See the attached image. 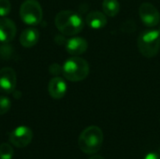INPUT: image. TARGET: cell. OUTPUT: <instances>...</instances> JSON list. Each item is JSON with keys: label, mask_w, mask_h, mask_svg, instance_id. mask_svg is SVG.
I'll list each match as a JSON object with an SVG mask.
<instances>
[{"label": "cell", "mask_w": 160, "mask_h": 159, "mask_svg": "<svg viewBox=\"0 0 160 159\" xmlns=\"http://www.w3.org/2000/svg\"><path fill=\"white\" fill-rule=\"evenodd\" d=\"M144 159H160V156L157 153H149L148 155H146Z\"/></svg>", "instance_id": "ac0fdd59"}, {"label": "cell", "mask_w": 160, "mask_h": 159, "mask_svg": "<svg viewBox=\"0 0 160 159\" xmlns=\"http://www.w3.org/2000/svg\"><path fill=\"white\" fill-rule=\"evenodd\" d=\"M11 107V102L9 100V98H8L7 97L1 96L0 97V115L6 114Z\"/></svg>", "instance_id": "2e32d148"}, {"label": "cell", "mask_w": 160, "mask_h": 159, "mask_svg": "<svg viewBox=\"0 0 160 159\" xmlns=\"http://www.w3.org/2000/svg\"><path fill=\"white\" fill-rule=\"evenodd\" d=\"M139 15L142 22L148 27L157 26L160 22V13L151 3L144 2L140 6Z\"/></svg>", "instance_id": "52a82bcc"}, {"label": "cell", "mask_w": 160, "mask_h": 159, "mask_svg": "<svg viewBox=\"0 0 160 159\" xmlns=\"http://www.w3.org/2000/svg\"><path fill=\"white\" fill-rule=\"evenodd\" d=\"M10 3L8 0H0V17H6L10 12Z\"/></svg>", "instance_id": "e0dca14e"}, {"label": "cell", "mask_w": 160, "mask_h": 159, "mask_svg": "<svg viewBox=\"0 0 160 159\" xmlns=\"http://www.w3.org/2000/svg\"><path fill=\"white\" fill-rule=\"evenodd\" d=\"M39 38V33L35 28L24 29L20 36V43L24 48H31L35 46Z\"/></svg>", "instance_id": "4fadbf2b"}, {"label": "cell", "mask_w": 160, "mask_h": 159, "mask_svg": "<svg viewBox=\"0 0 160 159\" xmlns=\"http://www.w3.org/2000/svg\"><path fill=\"white\" fill-rule=\"evenodd\" d=\"M137 44L143 56L147 58L156 56L160 50V31L155 29L142 31L139 35Z\"/></svg>", "instance_id": "277c9868"}, {"label": "cell", "mask_w": 160, "mask_h": 159, "mask_svg": "<svg viewBox=\"0 0 160 159\" xmlns=\"http://www.w3.org/2000/svg\"><path fill=\"white\" fill-rule=\"evenodd\" d=\"M43 12L37 0H25L20 7V17L28 25H37L42 20Z\"/></svg>", "instance_id": "5b68a950"}, {"label": "cell", "mask_w": 160, "mask_h": 159, "mask_svg": "<svg viewBox=\"0 0 160 159\" xmlns=\"http://www.w3.org/2000/svg\"><path fill=\"white\" fill-rule=\"evenodd\" d=\"M9 142L12 145H14L17 148H24L33 139V132L32 130L25 127L21 126L13 129L9 134Z\"/></svg>", "instance_id": "8992f818"}, {"label": "cell", "mask_w": 160, "mask_h": 159, "mask_svg": "<svg viewBox=\"0 0 160 159\" xmlns=\"http://www.w3.org/2000/svg\"><path fill=\"white\" fill-rule=\"evenodd\" d=\"M16 25L8 18H0V42L8 43L13 40L16 36Z\"/></svg>", "instance_id": "9c48e42d"}, {"label": "cell", "mask_w": 160, "mask_h": 159, "mask_svg": "<svg viewBox=\"0 0 160 159\" xmlns=\"http://www.w3.org/2000/svg\"><path fill=\"white\" fill-rule=\"evenodd\" d=\"M14 156V150L8 143L0 144V159H12Z\"/></svg>", "instance_id": "9a60e30c"}, {"label": "cell", "mask_w": 160, "mask_h": 159, "mask_svg": "<svg viewBox=\"0 0 160 159\" xmlns=\"http://www.w3.org/2000/svg\"><path fill=\"white\" fill-rule=\"evenodd\" d=\"M67 83L61 77H54L49 82L48 91L50 96L54 99H60L64 97L67 93Z\"/></svg>", "instance_id": "30bf717a"}, {"label": "cell", "mask_w": 160, "mask_h": 159, "mask_svg": "<svg viewBox=\"0 0 160 159\" xmlns=\"http://www.w3.org/2000/svg\"><path fill=\"white\" fill-rule=\"evenodd\" d=\"M103 143V132L97 126L86 127L80 135L78 145L82 152L87 155L97 154Z\"/></svg>", "instance_id": "7a4b0ae2"}, {"label": "cell", "mask_w": 160, "mask_h": 159, "mask_svg": "<svg viewBox=\"0 0 160 159\" xmlns=\"http://www.w3.org/2000/svg\"><path fill=\"white\" fill-rule=\"evenodd\" d=\"M89 159H105L103 157H101V156H98V155H94V156H92Z\"/></svg>", "instance_id": "d6986e66"}, {"label": "cell", "mask_w": 160, "mask_h": 159, "mask_svg": "<svg viewBox=\"0 0 160 159\" xmlns=\"http://www.w3.org/2000/svg\"><path fill=\"white\" fill-rule=\"evenodd\" d=\"M102 9L106 16L115 17L120 11V4L118 0H103Z\"/></svg>", "instance_id": "5bb4252c"}, {"label": "cell", "mask_w": 160, "mask_h": 159, "mask_svg": "<svg viewBox=\"0 0 160 159\" xmlns=\"http://www.w3.org/2000/svg\"><path fill=\"white\" fill-rule=\"evenodd\" d=\"M64 77L70 82H81L89 74V65L86 60L79 56L68 58L62 67Z\"/></svg>", "instance_id": "3957f363"}, {"label": "cell", "mask_w": 160, "mask_h": 159, "mask_svg": "<svg viewBox=\"0 0 160 159\" xmlns=\"http://www.w3.org/2000/svg\"><path fill=\"white\" fill-rule=\"evenodd\" d=\"M85 22L87 25L93 29H101L107 24V16L103 12L94 10L88 13Z\"/></svg>", "instance_id": "7c38bea8"}, {"label": "cell", "mask_w": 160, "mask_h": 159, "mask_svg": "<svg viewBox=\"0 0 160 159\" xmlns=\"http://www.w3.org/2000/svg\"><path fill=\"white\" fill-rule=\"evenodd\" d=\"M16 72L11 67H3L0 69V91L5 94H10L16 87Z\"/></svg>", "instance_id": "ba28073f"}, {"label": "cell", "mask_w": 160, "mask_h": 159, "mask_svg": "<svg viewBox=\"0 0 160 159\" xmlns=\"http://www.w3.org/2000/svg\"><path fill=\"white\" fill-rule=\"evenodd\" d=\"M88 48V43L83 37H74L68 39L66 43V50L67 52L74 56L81 55L86 52Z\"/></svg>", "instance_id": "8fae6325"}, {"label": "cell", "mask_w": 160, "mask_h": 159, "mask_svg": "<svg viewBox=\"0 0 160 159\" xmlns=\"http://www.w3.org/2000/svg\"><path fill=\"white\" fill-rule=\"evenodd\" d=\"M55 26L65 36H74L79 34L84 26L82 16L71 10H62L58 12L54 19Z\"/></svg>", "instance_id": "6da1fadb"}]
</instances>
